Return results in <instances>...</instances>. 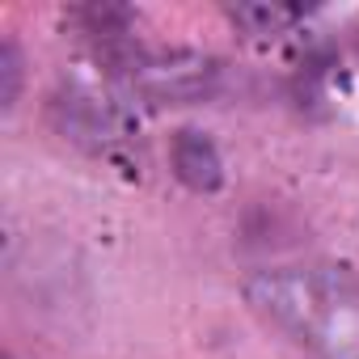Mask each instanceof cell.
<instances>
[{
	"instance_id": "obj_1",
	"label": "cell",
	"mask_w": 359,
	"mask_h": 359,
	"mask_svg": "<svg viewBox=\"0 0 359 359\" xmlns=\"http://www.w3.org/2000/svg\"><path fill=\"white\" fill-rule=\"evenodd\" d=\"M245 304L313 359H359V279L325 262H287L245 275Z\"/></svg>"
},
{
	"instance_id": "obj_2",
	"label": "cell",
	"mask_w": 359,
	"mask_h": 359,
	"mask_svg": "<svg viewBox=\"0 0 359 359\" xmlns=\"http://www.w3.org/2000/svg\"><path fill=\"white\" fill-rule=\"evenodd\" d=\"M131 89L152 106H195L220 89V60L203 51H152L131 60Z\"/></svg>"
},
{
	"instance_id": "obj_3",
	"label": "cell",
	"mask_w": 359,
	"mask_h": 359,
	"mask_svg": "<svg viewBox=\"0 0 359 359\" xmlns=\"http://www.w3.org/2000/svg\"><path fill=\"white\" fill-rule=\"evenodd\" d=\"M55 123L60 131L72 140V144H85L93 152H106L114 144H123L131 135V110L123 106L118 93L102 89V85H68L60 97H55Z\"/></svg>"
},
{
	"instance_id": "obj_4",
	"label": "cell",
	"mask_w": 359,
	"mask_h": 359,
	"mask_svg": "<svg viewBox=\"0 0 359 359\" xmlns=\"http://www.w3.org/2000/svg\"><path fill=\"white\" fill-rule=\"evenodd\" d=\"M169 165H173V173H177V182L191 187L195 195H212V191H220V182H224L220 148H216L203 131H195V127L177 131V135L169 140Z\"/></svg>"
},
{
	"instance_id": "obj_5",
	"label": "cell",
	"mask_w": 359,
	"mask_h": 359,
	"mask_svg": "<svg viewBox=\"0 0 359 359\" xmlns=\"http://www.w3.org/2000/svg\"><path fill=\"white\" fill-rule=\"evenodd\" d=\"M229 18H233V26H241L250 39H279V34H287V30L304 18V9H296V5H266V0H250V5H233Z\"/></svg>"
},
{
	"instance_id": "obj_6",
	"label": "cell",
	"mask_w": 359,
	"mask_h": 359,
	"mask_svg": "<svg viewBox=\"0 0 359 359\" xmlns=\"http://www.w3.org/2000/svg\"><path fill=\"white\" fill-rule=\"evenodd\" d=\"M0 76H5V89H0V106L13 110V106H18V89H22V55H18V43H13V39L0 43Z\"/></svg>"
}]
</instances>
